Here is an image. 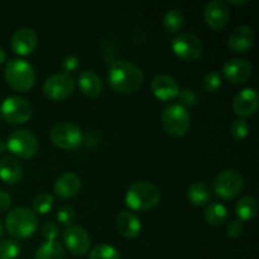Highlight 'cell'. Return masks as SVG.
<instances>
[{"label":"cell","mask_w":259,"mask_h":259,"mask_svg":"<svg viewBox=\"0 0 259 259\" xmlns=\"http://www.w3.org/2000/svg\"><path fill=\"white\" fill-rule=\"evenodd\" d=\"M78 89L88 98H98L103 93V82L100 77L93 71H83L77 81Z\"/></svg>","instance_id":"obj_22"},{"label":"cell","mask_w":259,"mask_h":259,"mask_svg":"<svg viewBox=\"0 0 259 259\" xmlns=\"http://www.w3.org/2000/svg\"><path fill=\"white\" fill-rule=\"evenodd\" d=\"M204 18L209 28H211L212 30H222L229 23L230 10L225 3L220 0H212L205 7Z\"/></svg>","instance_id":"obj_14"},{"label":"cell","mask_w":259,"mask_h":259,"mask_svg":"<svg viewBox=\"0 0 259 259\" xmlns=\"http://www.w3.org/2000/svg\"><path fill=\"white\" fill-rule=\"evenodd\" d=\"M252 72V65L244 58H232L223 66V75L232 83L245 82L250 78Z\"/></svg>","instance_id":"obj_16"},{"label":"cell","mask_w":259,"mask_h":259,"mask_svg":"<svg viewBox=\"0 0 259 259\" xmlns=\"http://www.w3.org/2000/svg\"><path fill=\"white\" fill-rule=\"evenodd\" d=\"M211 199V191L209 186L202 182H195L187 190V200L194 206H204L209 204Z\"/></svg>","instance_id":"obj_23"},{"label":"cell","mask_w":259,"mask_h":259,"mask_svg":"<svg viewBox=\"0 0 259 259\" xmlns=\"http://www.w3.org/2000/svg\"><path fill=\"white\" fill-rule=\"evenodd\" d=\"M58 233H60V228L53 222L46 223L42 227V235L46 239V242H52V240H55L57 238Z\"/></svg>","instance_id":"obj_35"},{"label":"cell","mask_w":259,"mask_h":259,"mask_svg":"<svg viewBox=\"0 0 259 259\" xmlns=\"http://www.w3.org/2000/svg\"><path fill=\"white\" fill-rule=\"evenodd\" d=\"M247 0H242V2H234V0H230L229 2V4H232V5H235V7H238V5H244V4H247Z\"/></svg>","instance_id":"obj_41"},{"label":"cell","mask_w":259,"mask_h":259,"mask_svg":"<svg viewBox=\"0 0 259 259\" xmlns=\"http://www.w3.org/2000/svg\"><path fill=\"white\" fill-rule=\"evenodd\" d=\"M78 67H80V60L76 56H66L62 60V70L65 71L66 75L75 73L78 70Z\"/></svg>","instance_id":"obj_34"},{"label":"cell","mask_w":259,"mask_h":259,"mask_svg":"<svg viewBox=\"0 0 259 259\" xmlns=\"http://www.w3.org/2000/svg\"><path fill=\"white\" fill-rule=\"evenodd\" d=\"M12 205V196L7 191L0 189V212L7 211Z\"/></svg>","instance_id":"obj_38"},{"label":"cell","mask_w":259,"mask_h":259,"mask_svg":"<svg viewBox=\"0 0 259 259\" xmlns=\"http://www.w3.org/2000/svg\"><path fill=\"white\" fill-rule=\"evenodd\" d=\"M186 24V18L184 13L179 9H169L164 14L163 28L168 33H177Z\"/></svg>","instance_id":"obj_27"},{"label":"cell","mask_w":259,"mask_h":259,"mask_svg":"<svg viewBox=\"0 0 259 259\" xmlns=\"http://www.w3.org/2000/svg\"><path fill=\"white\" fill-rule=\"evenodd\" d=\"M3 234H4V227H3L2 222H0V239H2Z\"/></svg>","instance_id":"obj_42"},{"label":"cell","mask_w":259,"mask_h":259,"mask_svg":"<svg viewBox=\"0 0 259 259\" xmlns=\"http://www.w3.org/2000/svg\"><path fill=\"white\" fill-rule=\"evenodd\" d=\"M259 95L258 91L253 88H247L240 90L233 100V110L235 115L242 118H250L258 111Z\"/></svg>","instance_id":"obj_13"},{"label":"cell","mask_w":259,"mask_h":259,"mask_svg":"<svg viewBox=\"0 0 259 259\" xmlns=\"http://www.w3.org/2000/svg\"><path fill=\"white\" fill-rule=\"evenodd\" d=\"M202 86L207 93H217L222 88V76L218 71H211L205 75L202 80Z\"/></svg>","instance_id":"obj_31"},{"label":"cell","mask_w":259,"mask_h":259,"mask_svg":"<svg viewBox=\"0 0 259 259\" xmlns=\"http://www.w3.org/2000/svg\"><path fill=\"white\" fill-rule=\"evenodd\" d=\"M65 248L56 240L45 242L35 250L34 259H65Z\"/></svg>","instance_id":"obj_25"},{"label":"cell","mask_w":259,"mask_h":259,"mask_svg":"<svg viewBox=\"0 0 259 259\" xmlns=\"http://www.w3.org/2000/svg\"><path fill=\"white\" fill-rule=\"evenodd\" d=\"M8 149H7V143H5L4 141H2V139H0V154H3V153H5V152H7Z\"/></svg>","instance_id":"obj_39"},{"label":"cell","mask_w":259,"mask_h":259,"mask_svg":"<svg viewBox=\"0 0 259 259\" xmlns=\"http://www.w3.org/2000/svg\"><path fill=\"white\" fill-rule=\"evenodd\" d=\"M161 192L156 185L147 181L134 182L125 194L126 206L134 211H147L159 204Z\"/></svg>","instance_id":"obj_2"},{"label":"cell","mask_w":259,"mask_h":259,"mask_svg":"<svg viewBox=\"0 0 259 259\" xmlns=\"http://www.w3.org/2000/svg\"><path fill=\"white\" fill-rule=\"evenodd\" d=\"M75 218H76V211L72 206H70V205H65V206L58 209L57 220L58 223H61L62 225L71 227L72 223L75 222Z\"/></svg>","instance_id":"obj_33"},{"label":"cell","mask_w":259,"mask_h":259,"mask_svg":"<svg viewBox=\"0 0 259 259\" xmlns=\"http://www.w3.org/2000/svg\"><path fill=\"white\" fill-rule=\"evenodd\" d=\"M244 227H243V223L240 220H232V222L228 223L227 225V235L229 238H238L242 235Z\"/></svg>","instance_id":"obj_36"},{"label":"cell","mask_w":259,"mask_h":259,"mask_svg":"<svg viewBox=\"0 0 259 259\" xmlns=\"http://www.w3.org/2000/svg\"><path fill=\"white\" fill-rule=\"evenodd\" d=\"M255 33L249 25H240L235 28L228 37V47L235 53H245L253 47Z\"/></svg>","instance_id":"obj_18"},{"label":"cell","mask_w":259,"mask_h":259,"mask_svg":"<svg viewBox=\"0 0 259 259\" xmlns=\"http://www.w3.org/2000/svg\"><path fill=\"white\" fill-rule=\"evenodd\" d=\"M51 142L57 148L65 151H76L83 143V134L76 124L62 121L52 126L50 132Z\"/></svg>","instance_id":"obj_6"},{"label":"cell","mask_w":259,"mask_h":259,"mask_svg":"<svg viewBox=\"0 0 259 259\" xmlns=\"http://www.w3.org/2000/svg\"><path fill=\"white\" fill-rule=\"evenodd\" d=\"M5 58H7V55H5V51L0 47V65L5 62Z\"/></svg>","instance_id":"obj_40"},{"label":"cell","mask_w":259,"mask_h":259,"mask_svg":"<svg viewBox=\"0 0 259 259\" xmlns=\"http://www.w3.org/2000/svg\"><path fill=\"white\" fill-rule=\"evenodd\" d=\"M244 179L237 169H225L218 175L214 182V192L223 200H233L242 192Z\"/></svg>","instance_id":"obj_8"},{"label":"cell","mask_w":259,"mask_h":259,"mask_svg":"<svg viewBox=\"0 0 259 259\" xmlns=\"http://www.w3.org/2000/svg\"><path fill=\"white\" fill-rule=\"evenodd\" d=\"M75 91V80L71 75L56 73L43 83V94L52 101H62L70 98Z\"/></svg>","instance_id":"obj_11"},{"label":"cell","mask_w":259,"mask_h":259,"mask_svg":"<svg viewBox=\"0 0 259 259\" xmlns=\"http://www.w3.org/2000/svg\"><path fill=\"white\" fill-rule=\"evenodd\" d=\"M38 148L39 143L37 137L27 129H18L8 137L7 149L18 158H32L38 152Z\"/></svg>","instance_id":"obj_7"},{"label":"cell","mask_w":259,"mask_h":259,"mask_svg":"<svg viewBox=\"0 0 259 259\" xmlns=\"http://www.w3.org/2000/svg\"><path fill=\"white\" fill-rule=\"evenodd\" d=\"M23 179V167L13 157H4L0 159V180L4 184L18 185Z\"/></svg>","instance_id":"obj_21"},{"label":"cell","mask_w":259,"mask_h":259,"mask_svg":"<svg viewBox=\"0 0 259 259\" xmlns=\"http://www.w3.org/2000/svg\"><path fill=\"white\" fill-rule=\"evenodd\" d=\"M81 180L77 175L72 172H66L56 180L53 185V191L61 199H70L80 192Z\"/></svg>","instance_id":"obj_19"},{"label":"cell","mask_w":259,"mask_h":259,"mask_svg":"<svg viewBox=\"0 0 259 259\" xmlns=\"http://www.w3.org/2000/svg\"><path fill=\"white\" fill-rule=\"evenodd\" d=\"M162 128L168 136L174 138L184 137L189 132L191 118L185 106L181 104H174L167 106L161 116Z\"/></svg>","instance_id":"obj_5"},{"label":"cell","mask_w":259,"mask_h":259,"mask_svg":"<svg viewBox=\"0 0 259 259\" xmlns=\"http://www.w3.org/2000/svg\"><path fill=\"white\" fill-rule=\"evenodd\" d=\"M248 133H249V124L247 121L243 119L233 121L232 126H230V134L235 141H243L247 138Z\"/></svg>","instance_id":"obj_32"},{"label":"cell","mask_w":259,"mask_h":259,"mask_svg":"<svg viewBox=\"0 0 259 259\" xmlns=\"http://www.w3.org/2000/svg\"><path fill=\"white\" fill-rule=\"evenodd\" d=\"M108 83L115 93L132 94L141 89L143 83V71L134 63L128 61H115L109 67L106 73Z\"/></svg>","instance_id":"obj_1"},{"label":"cell","mask_w":259,"mask_h":259,"mask_svg":"<svg viewBox=\"0 0 259 259\" xmlns=\"http://www.w3.org/2000/svg\"><path fill=\"white\" fill-rule=\"evenodd\" d=\"M5 227L15 239H27L37 230V214L28 207H15L5 218Z\"/></svg>","instance_id":"obj_4"},{"label":"cell","mask_w":259,"mask_h":259,"mask_svg":"<svg viewBox=\"0 0 259 259\" xmlns=\"http://www.w3.org/2000/svg\"><path fill=\"white\" fill-rule=\"evenodd\" d=\"M228 218L227 207L219 202H212L205 210V220L211 227H222Z\"/></svg>","instance_id":"obj_26"},{"label":"cell","mask_w":259,"mask_h":259,"mask_svg":"<svg viewBox=\"0 0 259 259\" xmlns=\"http://www.w3.org/2000/svg\"><path fill=\"white\" fill-rule=\"evenodd\" d=\"M4 77L9 88L19 93H27L35 83L34 68L22 58L8 61L4 68Z\"/></svg>","instance_id":"obj_3"},{"label":"cell","mask_w":259,"mask_h":259,"mask_svg":"<svg viewBox=\"0 0 259 259\" xmlns=\"http://www.w3.org/2000/svg\"><path fill=\"white\" fill-rule=\"evenodd\" d=\"M19 252L20 247L17 240L4 239L0 242V259H15Z\"/></svg>","instance_id":"obj_30"},{"label":"cell","mask_w":259,"mask_h":259,"mask_svg":"<svg viewBox=\"0 0 259 259\" xmlns=\"http://www.w3.org/2000/svg\"><path fill=\"white\" fill-rule=\"evenodd\" d=\"M89 259H121L120 253L110 244H99L89 254Z\"/></svg>","instance_id":"obj_28"},{"label":"cell","mask_w":259,"mask_h":259,"mask_svg":"<svg viewBox=\"0 0 259 259\" xmlns=\"http://www.w3.org/2000/svg\"><path fill=\"white\" fill-rule=\"evenodd\" d=\"M38 45V35L32 28H20L13 34L10 46L19 56H29L35 51Z\"/></svg>","instance_id":"obj_17"},{"label":"cell","mask_w":259,"mask_h":259,"mask_svg":"<svg viewBox=\"0 0 259 259\" xmlns=\"http://www.w3.org/2000/svg\"><path fill=\"white\" fill-rule=\"evenodd\" d=\"M65 247L72 255H85L91 247V239L89 233L78 225H71L66 228L63 233Z\"/></svg>","instance_id":"obj_12"},{"label":"cell","mask_w":259,"mask_h":259,"mask_svg":"<svg viewBox=\"0 0 259 259\" xmlns=\"http://www.w3.org/2000/svg\"><path fill=\"white\" fill-rule=\"evenodd\" d=\"M151 90L153 95L161 101H171L179 98L180 85L172 76L157 75L151 82Z\"/></svg>","instance_id":"obj_15"},{"label":"cell","mask_w":259,"mask_h":259,"mask_svg":"<svg viewBox=\"0 0 259 259\" xmlns=\"http://www.w3.org/2000/svg\"><path fill=\"white\" fill-rule=\"evenodd\" d=\"M53 202H55V197L51 194L47 192H43V194L37 195L33 200V212H37V214L45 215L52 210Z\"/></svg>","instance_id":"obj_29"},{"label":"cell","mask_w":259,"mask_h":259,"mask_svg":"<svg viewBox=\"0 0 259 259\" xmlns=\"http://www.w3.org/2000/svg\"><path fill=\"white\" fill-rule=\"evenodd\" d=\"M172 51L180 60L185 62H195L201 58L204 45L197 35L192 33H181L172 40Z\"/></svg>","instance_id":"obj_9"},{"label":"cell","mask_w":259,"mask_h":259,"mask_svg":"<svg viewBox=\"0 0 259 259\" xmlns=\"http://www.w3.org/2000/svg\"><path fill=\"white\" fill-rule=\"evenodd\" d=\"M116 229L121 237L126 238V239H136L141 234V220L136 214L128 211V210H124L118 215Z\"/></svg>","instance_id":"obj_20"},{"label":"cell","mask_w":259,"mask_h":259,"mask_svg":"<svg viewBox=\"0 0 259 259\" xmlns=\"http://www.w3.org/2000/svg\"><path fill=\"white\" fill-rule=\"evenodd\" d=\"M179 96L180 99H181V103L184 104V105L192 106L195 105V103H196V94H195L194 90H191V89H186V90L181 91Z\"/></svg>","instance_id":"obj_37"},{"label":"cell","mask_w":259,"mask_h":259,"mask_svg":"<svg viewBox=\"0 0 259 259\" xmlns=\"http://www.w3.org/2000/svg\"><path fill=\"white\" fill-rule=\"evenodd\" d=\"M235 212L240 222H249L254 219L258 212V200L253 196H244L238 201Z\"/></svg>","instance_id":"obj_24"},{"label":"cell","mask_w":259,"mask_h":259,"mask_svg":"<svg viewBox=\"0 0 259 259\" xmlns=\"http://www.w3.org/2000/svg\"><path fill=\"white\" fill-rule=\"evenodd\" d=\"M4 120L10 124H24L32 118L33 108L29 101L20 96H9L0 106Z\"/></svg>","instance_id":"obj_10"}]
</instances>
